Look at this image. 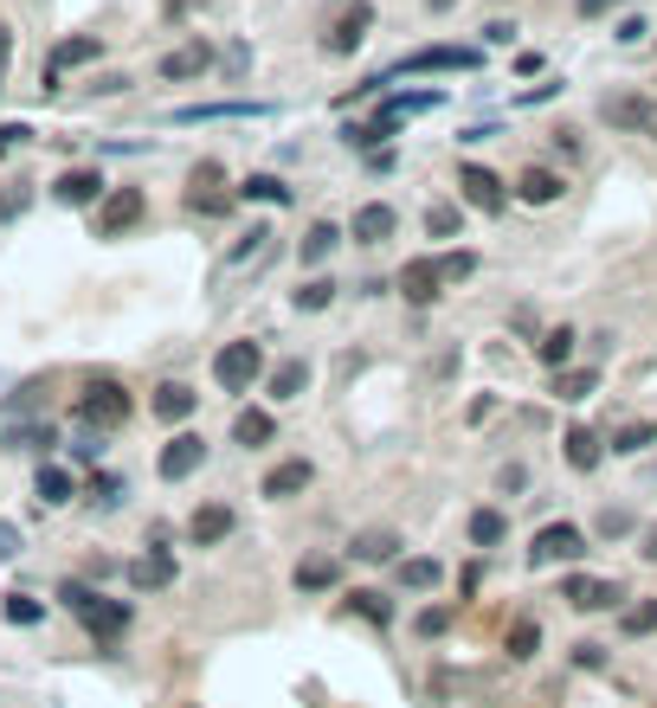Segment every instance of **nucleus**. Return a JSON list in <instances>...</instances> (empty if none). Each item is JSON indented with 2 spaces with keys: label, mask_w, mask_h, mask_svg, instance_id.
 <instances>
[{
  "label": "nucleus",
  "mask_w": 657,
  "mask_h": 708,
  "mask_svg": "<svg viewBox=\"0 0 657 708\" xmlns=\"http://www.w3.org/2000/svg\"><path fill=\"white\" fill-rule=\"evenodd\" d=\"M59 599H65L77 619H84V632L97 637L104 650H110V644H123V632H130V606H123V599H104V593H90V586H77V579H65V593H59Z\"/></svg>",
  "instance_id": "nucleus-1"
},
{
  "label": "nucleus",
  "mask_w": 657,
  "mask_h": 708,
  "mask_svg": "<svg viewBox=\"0 0 657 708\" xmlns=\"http://www.w3.org/2000/svg\"><path fill=\"white\" fill-rule=\"evenodd\" d=\"M136 406H130V393H123V380H84V393H77V419L90 425V431H117V425L130 419Z\"/></svg>",
  "instance_id": "nucleus-2"
},
{
  "label": "nucleus",
  "mask_w": 657,
  "mask_h": 708,
  "mask_svg": "<svg viewBox=\"0 0 657 708\" xmlns=\"http://www.w3.org/2000/svg\"><path fill=\"white\" fill-rule=\"evenodd\" d=\"M258 374H265V349H258L252 335H239V342H226V349L214 354V380L226 393H252Z\"/></svg>",
  "instance_id": "nucleus-3"
},
{
  "label": "nucleus",
  "mask_w": 657,
  "mask_h": 708,
  "mask_svg": "<svg viewBox=\"0 0 657 708\" xmlns=\"http://www.w3.org/2000/svg\"><path fill=\"white\" fill-rule=\"evenodd\" d=\"M599 123H612V130H625V136H657V97L606 90V97H599Z\"/></svg>",
  "instance_id": "nucleus-4"
},
{
  "label": "nucleus",
  "mask_w": 657,
  "mask_h": 708,
  "mask_svg": "<svg viewBox=\"0 0 657 708\" xmlns=\"http://www.w3.org/2000/svg\"><path fill=\"white\" fill-rule=\"evenodd\" d=\"M458 194H464V207L477 212H510V181L503 174H490V168H477V161H458Z\"/></svg>",
  "instance_id": "nucleus-5"
},
{
  "label": "nucleus",
  "mask_w": 657,
  "mask_h": 708,
  "mask_svg": "<svg viewBox=\"0 0 657 708\" xmlns=\"http://www.w3.org/2000/svg\"><path fill=\"white\" fill-rule=\"evenodd\" d=\"M143 212H148L143 187H110L90 225H97V239H123V232H136V225H143Z\"/></svg>",
  "instance_id": "nucleus-6"
},
{
  "label": "nucleus",
  "mask_w": 657,
  "mask_h": 708,
  "mask_svg": "<svg viewBox=\"0 0 657 708\" xmlns=\"http://www.w3.org/2000/svg\"><path fill=\"white\" fill-rule=\"evenodd\" d=\"M561 599L574 612H625V586L619 579H593V573H568L561 579Z\"/></svg>",
  "instance_id": "nucleus-7"
},
{
  "label": "nucleus",
  "mask_w": 657,
  "mask_h": 708,
  "mask_svg": "<svg viewBox=\"0 0 657 708\" xmlns=\"http://www.w3.org/2000/svg\"><path fill=\"white\" fill-rule=\"evenodd\" d=\"M200 464H207V438H200V431H174V438L161 444V457H155L161 484H187Z\"/></svg>",
  "instance_id": "nucleus-8"
},
{
  "label": "nucleus",
  "mask_w": 657,
  "mask_h": 708,
  "mask_svg": "<svg viewBox=\"0 0 657 708\" xmlns=\"http://www.w3.org/2000/svg\"><path fill=\"white\" fill-rule=\"evenodd\" d=\"M581 554H586V528L548 522V528L535 535V548H528V566H561V561H581Z\"/></svg>",
  "instance_id": "nucleus-9"
},
{
  "label": "nucleus",
  "mask_w": 657,
  "mask_h": 708,
  "mask_svg": "<svg viewBox=\"0 0 657 708\" xmlns=\"http://www.w3.org/2000/svg\"><path fill=\"white\" fill-rule=\"evenodd\" d=\"M367 26H374V7H367V0H349V7L336 13L329 39H323V52H329V59H349V52L367 39Z\"/></svg>",
  "instance_id": "nucleus-10"
},
{
  "label": "nucleus",
  "mask_w": 657,
  "mask_h": 708,
  "mask_svg": "<svg viewBox=\"0 0 657 708\" xmlns=\"http://www.w3.org/2000/svg\"><path fill=\"white\" fill-rule=\"evenodd\" d=\"M309 484H316V464H309V457H284L278 471H265L258 496H265V502H291V496H303Z\"/></svg>",
  "instance_id": "nucleus-11"
},
{
  "label": "nucleus",
  "mask_w": 657,
  "mask_h": 708,
  "mask_svg": "<svg viewBox=\"0 0 657 708\" xmlns=\"http://www.w3.org/2000/svg\"><path fill=\"white\" fill-rule=\"evenodd\" d=\"M232 528H239L232 502H200V509L187 515V541H194V548H219V541H226Z\"/></svg>",
  "instance_id": "nucleus-12"
},
{
  "label": "nucleus",
  "mask_w": 657,
  "mask_h": 708,
  "mask_svg": "<svg viewBox=\"0 0 657 708\" xmlns=\"http://www.w3.org/2000/svg\"><path fill=\"white\" fill-rule=\"evenodd\" d=\"M400 232V212L387 207V200H367V207H355V219H349V239L355 245H387Z\"/></svg>",
  "instance_id": "nucleus-13"
},
{
  "label": "nucleus",
  "mask_w": 657,
  "mask_h": 708,
  "mask_svg": "<svg viewBox=\"0 0 657 708\" xmlns=\"http://www.w3.org/2000/svg\"><path fill=\"white\" fill-rule=\"evenodd\" d=\"M445 278H438V258H406V271H400V296L413 303V309H433Z\"/></svg>",
  "instance_id": "nucleus-14"
},
{
  "label": "nucleus",
  "mask_w": 657,
  "mask_h": 708,
  "mask_svg": "<svg viewBox=\"0 0 657 708\" xmlns=\"http://www.w3.org/2000/svg\"><path fill=\"white\" fill-rule=\"evenodd\" d=\"M471 65H477L471 46H419V52H406L393 71L406 77V71H471Z\"/></svg>",
  "instance_id": "nucleus-15"
},
{
  "label": "nucleus",
  "mask_w": 657,
  "mask_h": 708,
  "mask_svg": "<svg viewBox=\"0 0 657 708\" xmlns=\"http://www.w3.org/2000/svg\"><path fill=\"white\" fill-rule=\"evenodd\" d=\"M214 71V46L207 39H187V46H174L168 59H161V77L168 84H187V77H207Z\"/></svg>",
  "instance_id": "nucleus-16"
},
{
  "label": "nucleus",
  "mask_w": 657,
  "mask_h": 708,
  "mask_svg": "<svg viewBox=\"0 0 657 708\" xmlns=\"http://www.w3.org/2000/svg\"><path fill=\"white\" fill-rule=\"evenodd\" d=\"M52 194H59L65 207H104V174H97V168H65V174L52 181Z\"/></svg>",
  "instance_id": "nucleus-17"
},
{
  "label": "nucleus",
  "mask_w": 657,
  "mask_h": 708,
  "mask_svg": "<svg viewBox=\"0 0 657 708\" xmlns=\"http://www.w3.org/2000/svg\"><path fill=\"white\" fill-rule=\"evenodd\" d=\"M194 406H200V393H194L187 380H161V387H155V400H148V413H155V419H168V425L194 419Z\"/></svg>",
  "instance_id": "nucleus-18"
},
{
  "label": "nucleus",
  "mask_w": 657,
  "mask_h": 708,
  "mask_svg": "<svg viewBox=\"0 0 657 708\" xmlns=\"http://www.w3.org/2000/svg\"><path fill=\"white\" fill-rule=\"evenodd\" d=\"M561 194H568V181L555 168H522L515 174V200H528V207H555Z\"/></svg>",
  "instance_id": "nucleus-19"
},
{
  "label": "nucleus",
  "mask_w": 657,
  "mask_h": 708,
  "mask_svg": "<svg viewBox=\"0 0 657 708\" xmlns=\"http://www.w3.org/2000/svg\"><path fill=\"white\" fill-rule=\"evenodd\" d=\"M187 207L207 212V219H219V212L232 207V194H219V168H214V161L194 168V181H187Z\"/></svg>",
  "instance_id": "nucleus-20"
},
{
  "label": "nucleus",
  "mask_w": 657,
  "mask_h": 708,
  "mask_svg": "<svg viewBox=\"0 0 657 708\" xmlns=\"http://www.w3.org/2000/svg\"><path fill=\"white\" fill-rule=\"evenodd\" d=\"M130 586H136V593H161V586H174V554H168V548L136 554V561H130Z\"/></svg>",
  "instance_id": "nucleus-21"
},
{
  "label": "nucleus",
  "mask_w": 657,
  "mask_h": 708,
  "mask_svg": "<svg viewBox=\"0 0 657 708\" xmlns=\"http://www.w3.org/2000/svg\"><path fill=\"white\" fill-rule=\"evenodd\" d=\"M265 393H271L278 406H291V400H303V393H309V361H303V354H291V361H278V367H271V380H265Z\"/></svg>",
  "instance_id": "nucleus-22"
},
{
  "label": "nucleus",
  "mask_w": 657,
  "mask_h": 708,
  "mask_svg": "<svg viewBox=\"0 0 657 708\" xmlns=\"http://www.w3.org/2000/svg\"><path fill=\"white\" fill-rule=\"evenodd\" d=\"M464 535H471V548H503L510 541V515L503 509H471Z\"/></svg>",
  "instance_id": "nucleus-23"
},
{
  "label": "nucleus",
  "mask_w": 657,
  "mask_h": 708,
  "mask_svg": "<svg viewBox=\"0 0 657 708\" xmlns=\"http://www.w3.org/2000/svg\"><path fill=\"white\" fill-rule=\"evenodd\" d=\"M97 52H104V46H97L90 33H84V39H65V46H52V59H46V90H59V71H65V65H90Z\"/></svg>",
  "instance_id": "nucleus-24"
},
{
  "label": "nucleus",
  "mask_w": 657,
  "mask_h": 708,
  "mask_svg": "<svg viewBox=\"0 0 657 708\" xmlns=\"http://www.w3.org/2000/svg\"><path fill=\"white\" fill-rule=\"evenodd\" d=\"M278 438V419L271 413H258V406H245L239 419H232V444H245V451H265Z\"/></svg>",
  "instance_id": "nucleus-25"
},
{
  "label": "nucleus",
  "mask_w": 657,
  "mask_h": 708,
  "mask_svg": "<svg viewBox=\"0 0 657 708\" xmlns=\"http://www.w3.org/2000/svg\"><path fill=\"white\" fill-rule=\"evenodd\" d=\"M561 444H568V464H574V471H599V457H606V438H599L593 425H568Z\"/></svg>",
  "instance_id": "nucleus-26"
},
{
  "label": "nucleus",
  "mask_w": 657,
  "mask_h": 708,
  "mask_svg": "<svg viewBox=\"0 0 657 708\" xmlns=\"http://www.w3.org/2000/svg\"><path fill=\"white\" fill-rule=\"evenodd\" d=\"M336 245H342V225H336V219H316V225L296 239V258H303V265H323Z\"/></svg>",
  "instance_id": "nucleus-27"
},
{
  "label": "nucleus",
  "mask_w": 657,
  "mask_h": 708,
  "mask_svg": "<svg viewBox=\"0 0 657 708\" xmlns=\"http://www.w3.org/2000/svg\"><path fill=\"white\" fill-rule=\"evenodd\" d=\"M291 586L296 593H329V586H336V561H329V554H303L296 573H291Z\"/></svg>",
  "instance_id": "nucleus-28"
},
{
  "label": "nucleus",
  "mask_w": 657,
  "mask_h": 708,
  "mask_svg": "<svg viewBox=\"0 0 657 708\" xmlns=\"http://www.w3.org/2000/svg\"><path fill=\"white\" fill-rule=\"evenodd\" d=\"M393 573H400V586H406V593H433L438 579H445V566H438L433 554H413V561H400Z\"/></svg>",
  "instance_id": "nucleus-29"
},
{
  "label": "nucleus",
  "mask_w": 657,
  "mask_h": 708,
  "mask_svg": "<svg viewBox=\"0 0 657 708\" xmlns=\"http://www.w3.org/2000/svg\"><path fill=\"white\" fill-rule=\"evenodd\" d=\"M574 342H581V335H574L568 322H561V329H548V335L535 342V354H542V367H555V374H561V367L574 361Z\"/></svg>",
  "instance_id": "nucleus-30"
},
{
  "label": "nucleus",
  "mask_w": 657,
  "mask_h": 708,
  "mask_svg": "<svg viewBox=\"0 0 657 708\" xmlns=\"http://www.w3.org/2000/svg\"><path fill=\"white\" fill-rule=\"evenodd\" d=\"M593 387H599V374H593V367H561V374H555V400H568V406H581Z\"/></svg>",
  "instance_id": "nucleus-31"
},
{
  "label": "nucleus",
  "mask_w": 657,
  "mask_h": 708,
  "mask_svg": "<svg viewBox=\"0 0 657 708\" xmlns=\"http://www.w3.org/2000/svg\"><path fill=\"white\" fill-rule=\"evenodd\" d=\"M400 554V535L393 528H362L355 535V561H393Z\"/></svg>",
  "instance_id": "nucleus-32"
},
{
  "label": "nucleus",
  "mask_w": 657,
  "mask_h": 708,
  "mask_svg": "<svg viewBox=\"0 0 657 708\" xmlns=\"http://www.w3.org/2000/svg\"><path fill=\"white\" fill-rule=\"evenodd\" d=\"M219 117H265V103H194L174 123H219Z\"/></svg>",
  "instance_id": "nucleus-33"
},
{
  "label": "nucleus",
  "mask_w": 657,
  "mask_h": 708,
  "mask_svg": "<svg viewBox=\"0 0 657 708\" xmlns=\"http://www.w3.org/2000/svg\"><path fill=\"white\" fill-rule=\"evenodd\" d=\"M239 200H271V207H284L291 187H284L278 174H245V181H239Z\"/></svg>",
  "instance_id": "nucleus-34"
},
{
  "label": "nucleus",
  "mask_w": 657,
  "mask_h": 708,
  "mask_svg": "<svg viewBox=\"0 0 657 708\" xmlns=\"http://www.w3.org/2000/svg\"><path fill=\"white\" fill-rule=\"evenodd\" d=\"M33 490H39V502H52V509H59V502H72V477H65L59 464H39V477H33Z\"/></svg>",
  "instance_id": "nucleus-35"
},
{
  "label": "nucleus",
  "mask_w": 657,
  "mask_h": 708,
  "mask_svg": "<svg viewBox=\"0 0 657 708\" xmlns=\"http://www.w3.org/2000/svg\"><path fill=\"white\" fill-rule=\"evenodd\" d=\"M349 612H362L367 625H393V606H387V593H374V586H355Z\"/></svg>",
  "instance_id": "nucleus-36"
},
{
  "label": "nucleus",
  "mask_w": 657,
  "mask_h": 708,
  "mask_svg": "<svg viewBox=\"0 0 657 708\" xmlns=\"http://www.w3.org/2000/svg\"><path fill=\"white\" fill-rule=\"evenodd\" d=\"M619 632H625V637H652V632H657V599L625 606V612H619Z\"/></svg>",
  "instance_id": "nucleus-37"
},
{
  "label": "nucleus",
  "mask_w": 657,
  "mask_h": 708,
  "mask_svg": "<svg viewBox=\"0 0 657 708\" xmlns=\"http://www.w3.org/2000/svg\"><path fill=\"white\" fill-rule=\"evenodd\" d=\"M503 644H510V657H515V663H528V657L542 650V625H535V619H515Z\"/></svg>",
  "instance_id": "nucleus-38"
},
{
  "label": "nucleus",
  "mask_w": 657,
  "mask_h": 708,
  "mask_svg": "<svg viewBox=\"0 0 657 708\" xmlns=\"http://www.w3.org/2000/svg\"><path fill=\"white\" fill-rule=\"evenodd\" d=\"M426 232L433 239H458L464 232V212L451 207V200H438V207H426Z\"/></svg>",
  "instance_id": "nucleus-39"
},
{
  "label": "nucleus",
  "mask_w": 657,
  "mask_h": 708,
  "mask_svg": "<svg viewBox=\"0 0 657 708\" xmlns=\"http://www.w3.org/2000/svg\"><path fill=\"white\" fill-rule=\"evenodd\" d=\"M291 303H296V309H329V303H336V283H329V278L296 283V290H291Z\"/></svg>",
  "instance_id": "nucleus-40"
},
{
  "label": "nucleus",
  "mask_w": 657,
  "mask_h": 708,
  "mask_svg": "<svg viewBox=\"0 0 657 708\" xmlns=\"http://www.w3.org/2000/svg\"><path fill=\"white\" fill-rule=\"evenodd\" d=\"M645 444H657V425H619V431H612V451H619V457H632V451H645Z\"/></svg>",
  "instance_id": "nucleus-41"
},
{
  "label": "nucleus",
  "mask_w": 657,
  "mask_h": 708,
  "mask_svg": "<svg viewBox=\"0 0 657 708\" xmlns=\"http://www.w3.org/2000/svg\"><path fill=\"white\" fill-rule=\"evenodd\" d=\"M471 271H477V258H471V252H438V278H445V283H464Z\"/></svg>",
  "instance_id": "nucleus-42"
},
{
  "label": "nucleus",
  "mask_w": 657,
  "mask_h": 708,
  "mask_svg": "<svg viewBox=\"0 0 657 708\" xmlns=\"http://www.w3.org/2000/svg\"><path fill=\"white\" fill-rule=\"evenodd\" d=\"M265 245H271V225H252V232H245V239L232 245V258H226V265H245V258H258Z\"/></svg>",
  "instance_id": "nucleus-43"
},
{
  "label": "nucleus",
  "mask_w": 657,
  "mask_h": 708,
  "mask_svg": "<svg viewBox=\"0 0 657 708\" xmlns=\"http://www.w3.org/2000/svg\"><path fill=\"white\" fill-rule=\"evenodd\" d=\"M7 625H39V599H26V593H7Z\"/></svg>",
  "instance_id": "nucleus-44"
},
{
  "label": "nucleus",
  "mask_w": 657,
  "mask_h": 708,
  "mask_svg": "<svg viewBox=\"0 0 657 708\" xmlns=\"http://www.w3.org/2000/svg\"><path fill=\"white\" fill-rule=\"evenodd\" d=\"M593 528H599V541H619V535H632V515H625V509H599Z\"/></svg>",
  "instance_id": "nucleus-45"
},
{
  "label": "nucleus",
  "mask_w": 657,
  "mask_h": 708,
  "mask_svg": "<svg viewBox=\"0 0 657 708\" xmlns=\"http://www.w3.org/2000/svg\"><path fill=\"white\" fill-rule=\"evenodd\" d=\"M451 632V606H426L419 612V637H445Z\"/></svg>",
  "instance_id": "nucleus-46"
},
{
  "label": "nucleus",
  "mask_w": 657,
  "mask_h": 708,
  "mask_svg": "<svg viewBox=\"0 0 657 708\" xmlns=\"http://www.w3.org/2000/svg\"><path fill=\"white\" fill-rule=\"evenodd\" d=\"M574 663L581 670H606V644H574Z\"/></svg>",
  "instance_id": "nucleus-47"
},
{
  "label": "nucleus",
  "mask_w": 657,
  "mask_h": 708,
  "mask_svg": "<svg viewBox=\"0 0 657 708\" xmlns=\"http://www.w3.org/2000/svg\"><path fill=\"white\" fill-rule=\"evenodd\" d=\"M522 484H528V471H522V464H503V471H497V490H503V496L522 490Z\"/></svg>",
  "instance_id": "nucleus-48"
},
{
  "label": "nucleus",
  "mask_w": 657,
  "mask_h": 708,
  "mask_svg": "<svg viewBox=\"0 0 657 708\" xmlns=\"http://www.w3.org/2000/svg\"><path fill=\"white\" fill-rule=\"evenodd\" d=\"M484 39H490V46H510V39H515V20H490V26H484Z\"/></svg>",
  "instance_id": "nucleus-49"
},
{
  "label": "nucleus",
  "mask_w": 657,
  "mask_h": 708,
  "mask_svg": "<svg viewBox=\"0 0 657 708\" xmlns=\"http://www.w3.org/2000/svg\"><path fill=\"white\" fill-rule=\"evenodd\" d=\"M33 136V130H26V123H0V155H7V148H20V142Z\"/></svg>",
  "instance_id": "nucleus-50"
},
{
  "label": "nucleus",
  "mask_w": 657,
  "mask_h": 708,
  "mask_svg": "<svg viewBox=\"0 0 657 708\" xmlns=\"http://www.w3.org/2000/svg\"><path fill=\"white\" fill-rule=\"evenodd\" d=\"M638 554H645V561H657V522H652V528H638Z\"/></svg>",
  "instance_id": "nucleus-51"
},
{
  "label": "nucleus",
  "mask_w": 657,
  "mask_h": 708,
  "mask_svg": "<svg viewBox=\"0 0 657 708\" xmlns=\"http://www.w3.org/2000/svg\"><path fill=\"white\" fill-rule=\"evenodd\" d=\"M612 7H619V0H581V13H586V20H599V13H612Z\"/></svg>",
  "instance_id": "nucleus-52"
},
{
  "label": "nucleus",
  "mask_w": 657,
  "mask_h": 708,
  "mask_svg": "<svg viewBox=\"0 0 657 708\" xmlns=\"http://www.w3.org/2000/svg\"><path fill=\"white\" fill-rule=\"evenodd\" d=\"M0 554H20V535H13L7 522H0Z\"/></svg>",
  "instance_id": "nucleus-53"
},
{
  "label": "nucleus",
  "mask_w": 657,
  "mask_h": 708,
  "mask_svg": "<svg viewBox=\"0 0 657 708\" xmlns=\"http://www.w3.org/2000/svg\"><path fill=\"white\" fill-rule=\"evenodd\" d=\"M26 207V200H20V194H0V219H13V212Z\"/></svg>",
  "instance_id": "nucleus-54"
},
{
  "label": "nucleus",
  "mask_w": 657,
  "mask_h": 708,
  "mask_svg": "<svg viewBox=\"0 0 657 708\" xmlns=\"http://www.w3.org/2000/svg\"><path fill=\"white\" fill-rule=\"evenodd\" d=\"M7 52H13V33H7V20H0V65H7Z\"/></svg>",
  "instance_id": "nucleus-55"
}]
</instances>
